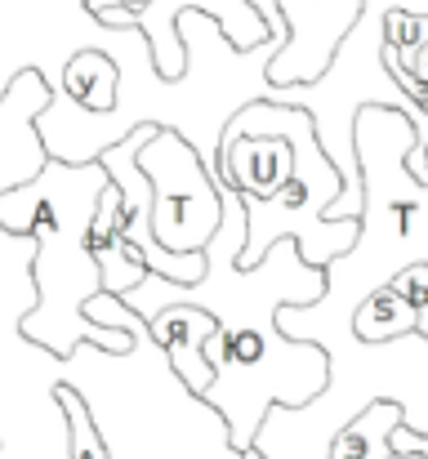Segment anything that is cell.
I'll return each mask as SVG.
<instances>
[{"label": "cell", "instance_id": "obj_9", "mask_svg": "<svg viewBox=\"0 0 428 459\" xmlns=\"http://www.w3.org/2000/svg\"><path fill=\"white\" fill-rule=\"evenodd\" d=\"M353 334L362 343H393V339L420 334V321H415V312L406 307L402 295H393L389 286H380L375 295H366L362 307L353 312Z\"/></svg>", "mask_w": 428, "mask_h": 459}, {"label": "cell", "instance_id": "obj_6", "mask_svg": "<svg viewBox=\"0 0 428 459\" xmlns=\"http://www.w3.org/2000/svg\"><path fill=\"white\" fill-rule=\"evenodd\" d=\"M85 250H90V259H94V268H99L103 295H112V299H126L130 290L143 286V277H152V273L143 268V259L135 255V246L121 237V192H117V183H108V187L99 192Z\"/></svg>", "mask_w": 428, "mask_h": 459}, {"label": "cell", "instance_id": "obj_11", "mask_svg": "<svg viewBox=\"0 0 428 459\" xmlns=\"http://www.w3.org/2000/svg\"><path fill=\"white\" fill-rule=\"evenodd\" d=\"M389 290L406 299V307H411L415 321H420V334L428 339V264H411L406 273H397V277L389 281Z\"/></svg>", "mask_w": 428, "mask_h": 459}, {"label": "cell", "instance_id": "obj_12", "mask_svg": "<svg viewBox=\"0 0 428 459\" xmlns=\"http://www.w3.org/2000/svg\"><path fill=\"white\" fill-rule=\"evenodd\" d=\"M389 459H424V455H389Z\"/></svg>", "mask_w": 428, "mask_h": 459}, {"label": "cell", "instance_id": "obj_1", "mask_svg": "<svg viewBox=\"0 0 428 459\" xmlns=\"http://www.w3.org/2000/svg\"><path fill=\"white\" fill-rule=\"evenodd\" d=\"M241 246H246V214L237 192L223 187V223L205 246V281L183 290L161 277H143L139 290L121 299L143 325L174 304L201 307L214 316L223 352L201 406H210L223 420L232 451H250L273 406L299 411L330 384L326 352L317 343L285 339L277 330L282 307H308L326 299V273L303 268L294 241H277L259 268L237 273Z\"/></svg>", "mask_w": 428, "mask_h": 459}, {"label": "cell", "instance_id": "obj_3", "mask_svg": "<svg viewBox=\"0 0 428 459\" xmlns=\"http://www.w3.org/2000/svg\"><path fill=\"white\" fill-rule=\"evenodd\" d=\"M152 183V237L170 255H201L223 223V187L205 174L197 148L179 130H152L139 148Z\"/></svg>", "mask_w": 428, "mask_h": 459}, {"label": "cell", "instance_id": "obj_7", "mask_svg": "<svg viewBox=\"0 0 428 459\" xmlns=\"http://www.w3.org/2000/svg\"><path fill=\"white\" fill-rule=\"evenodd\" d=\"M117 94H121V63L108 49L85 45V49H76L63 63L58 99H67L76 112H85V117H112Z\"/></svg>", "mask_w": 428, "mask_h": 459}, {"label": "cell", "instance_id": "obj_4", "mask_svg": "<svg viewBox=\"0 0 428 459\" xmlns=\"http://www.w3.org/2000/svg\"><path fill=\"white\" fill-rule=\"evenodd\" d=\"M277 9L290 27V40H285V49L273 54V63L264 72L273 85V99L294 85H312L330 67L339 40L357 22L362 0H277Z\"/></svg>", "mask_w": 428, "mask_h": 459}, {"label": "cell", "instance_id": "obj_2", "mask_svg": "<svg viewBox=\"0 0 428 459\" xmlns=\"http://www.w3.org/2000/svg\"><path fill=\"white\" fill-rule=\"evenodd\" d=\"M108 183H112V178H108V169H103L99 160L72 169V201H63V196H40V187H36V178H31V183H22V187H13V192L0 196V228H4V232H22V237H40V255L31 259V281H36L40 290H45V286L54 281V273L63 268L54 295L40 299L36 312H49L54 299L63 295V299H67V316H72V325L81 330L85 348H103V352H112V357H126V352L135 348V334H130V330H103V325L85 321V312H81L94 295H103L99 268H94V259H90V250H85V237H90V219H94L99 192H103Z\"/></svg>", "mask_w": 428, "mask_h": 459}, {"label": "cell", "instance_id": "obj_8", "mask_svg": "<svg viewBox=\"0 0 428 459\" xmlns=\"http://www.w3.org/2000/svg\"><path fill=\"white\" fill-rule=\"evenodd\" d=\"M402 429V406L393 402H375L371 411H362L335 442L326 459H389L393 455V433Z\"/></svg>", "mask_w": 428, "mask_h": 459}, {"label": "cell", "instance_id": "obj_5", "mask_svg": "<svg viewBox=\"0 0 428 459\" xmlns=\"http://www.w3.org/2000/svg\"><path fill=\"white\" fill-rule=\"evenodd\" d=\"M214 330H219V325H214L210 312L188 307V304L165 307V312H156V316L147 321V339L165 352V361L174 366L179 384H183L197 402H201V397L210 393V384H214V370H210L205 357H201V348H205V339H210Z\"/></svg>", "mask_w": 428, "mask_h": 459}, {"label": "cell", "instance_id": "obj_10", "mask_svg": "<svg viewBox=\"0 0 428 459\" xmlns=\"http://www.w3.org/2000/svg\"><path fill=\"white\" fill-rule=\"evenodd\" d=\"M54 402H58V411L67 420V459H117L112 446H108V437L99 433L85 397L72 384H54Z\"/></svg>", "mask_w": 428, "mask_h": 459}]
</instances>
